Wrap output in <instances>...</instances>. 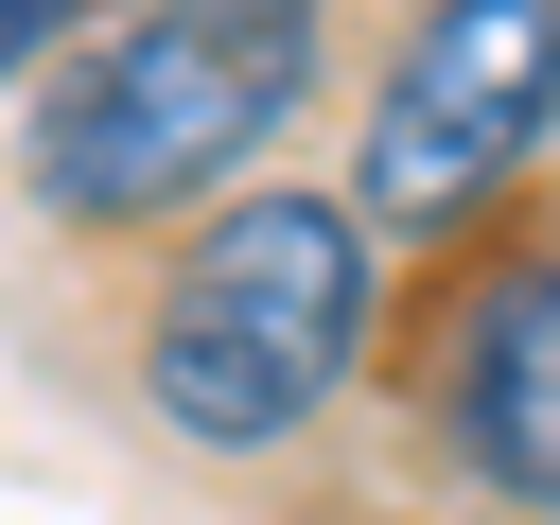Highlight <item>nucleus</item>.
<instances>
[{
	"label": "nucleus",
	"mask_w": 560,
	"mask_h": 525,
	"mask_svg": "<svg viewBox=\"0 0 560 525\" xmlns=\"http://www.w3.org/2000/svg\"><path fill=\"white\" fill-rule=\"evenodd\" d=\"M315 18L298 0H175L122 35H70V70L18 122V192L52 228H140V210H228L245 158H280V122L315 105Z\"/></svg>",
	"instance_id": "obj_1"
},
{
	"label": "nucleus",
	"mask_w": 560,
	"mask_h": 525,
	"mask_svg": "<svg viewBox=\"0 0 560 525\" xmlns=\"http://www.w3.org/2000/svg\"><path fill=\"white\" fill-rule=\"evenodd\" d=\"M368 315H385L368 210H350V192H298V175H245V192L175 245V280H158V315H140V402H158L192 455H280V438H315L332 385L368 368Z\"/></svg>",
	"instance_id": "obj_2"
},
{
	"label": "nucleus",
	"mask_w": 560,
	"mask_h": 525,
	"mask_svg": "<svg viewBox=\"0 0 560 525\" xmlns=\"http://www.w3.org/2000/svg\"><path fill=\"white\" fill-rule=\"evenodd\" d=\"M542 140H560V0H438L368 88L350 210L368 245H455L542 175Z\"/></svg>",
	"instance_id": "obj_3"
},
{
	"label": "nucleus",
	"mask_w": 560,
	"mask_h": 525,
	"mask_svg": "<svg viewBox=\"0 0 560 525\" xmlns=\"http://www.w3.org/2000/svg\"><path fill=\"white\" fill-rule=\"evenodd\" d=\"M438 455L508 508L560 525V245H508L438 315Z\"/></svg>",
	"instance_id": "obj_4"
},
{
	"label": "nucleus",
	"mask_w": 560,
	"mask_h": 525,
	"mask_svg": "<svg viewBox=\"0 0 560 525\" xmlns=\"http://www.w3.org/2000/svg\"><path fill=\"white\" fill-rule=\"evenodd\" d=\"M18 70H70V0H0V88Z\"/></svg>",
	"instance_id": "obj_5"
}]
</instances>
